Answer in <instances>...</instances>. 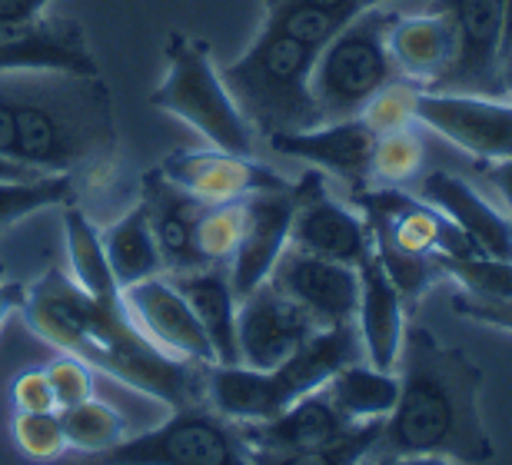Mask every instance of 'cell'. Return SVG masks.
<instances>
[{
    "label": "cell",
    "mask_w": 512,
    "mask_h": 465,
    "mask_svg": "<svg viewBox=\"0 0 512 465\" xmlns=\"http://www.w3.org/2000/svg\"><path fill=\"white\" fill-rule=\"evenodd\" d=\"M396 14L393 4L363 10L316 54L310 87L323 123L360 117L373 93L396 80L386 44Z\"/></svg>",
    "instance_id": "7"
},
{
    "label": "cell",
    "mask_w": 512,
    "mask_h": 465,
    "mask_svg": "<svg viewBox=\"0 0 512 465\" xmlns=\"http://www.w3.org/2000/svg\"><path fill=\"white\" fill-rule=\"evenodd\" d=\"M310 316L293 299H286L270 279L240 299L237 306V349L240 366L273 369L290 359L316 333Z\"/></svg>",
    "instance_id": "15"
},
{
    "label": "cell",
    "mask_w": 512,
    "mask_h": 465,
    "mask_svg": "<svg viewBox=\"0 0 512 465\" xmlns=\"http://www.w3.org/2000/svg\"><path fill=\"white\" fill-rule=\"evenodd\" d=\"M509 7V30H506V57H512V0H506Z\"/></svg>",
    "instance_id": "47"
},
{
    "label": "cell",
    "mask_w": 512,
    "mask_h": 465,
    "mask_svg": "<svg viewBox=\"0 0 512 465\" xmlns=\"http://www.w3.org/2000/svg\"><path fill=\"white\" fill-rule=\"evenodd\" d=\"M77 200V186L64 173L30 180V183H0V226L27 220L30 213L50 206H70Z\"/></svg>",
    "instance_id": "32"
},
{
    "label": "cell",
    "mask_w": 512,
    "mask_h": 465,
    "mask_svg": "<svg viewBox=\"0 0 512 465\" xmlns=\"http://www.w3.org/2000/svg\"><path fill=\"white\" fill-rule=\"evenodd\" d=\"M20 316L27 329L57 353L77 356L90 369L114 376L124 386L170 409L207 402V369L180 363L140 333L124 299H94L57 266L24 289Z\"/></svg>",
    "instance_id": "1"
},
{
    "label": "cell",
    "mask_w": 512,
    "mask_h": 465,
    "mask_svg": "<svg viewBox=\"0 0 512 465\" xmlns=\"http://www.w3.org/2000/svg\"><path fill=\"white\" fill-rule=\"evenodd\" d=\"M423 127H403L376 133L373 157H370V186H406L419 177L426 163V140Z\"/></svg>",
    "instance_id": "28"
},
{
    "label": "cell",
    "mask_w": 512,
    "mask_h": 465,
    "mask_svg": "<svg viewBox=\"0 0 512 465\" xmlns=\"http://www.w3.org/2000/svg\"><path fill=\"white\" fill-rule=\"evenodd\" d=\"M44 372L50 379V389H54L57 412L94 399V369H90L87 363H80L77 356L60 353L57 359H50V363L44 366Z\"/></svg>",
    "instance_id": "37"
},
{
    "label": "cell",
    "mask_w": 512,
    "mask_h": 465,
    "mask_svg": "<svg viewBox=\"0 0 512 465\" xmlns=\"http://www.w3.org/2000/svg\"><path fill=\"white\" fill-rule=\"evenodd\" d=\"M270 283L286 299H293L316 326H343L356 319V299H360V276L356 266L323 260V256L303 253L286 246L276 260Z\"/></svg>",
    "instance_id": "14"
},
{
    "label": "cell",
    "mask_w": 512,
    "mask_h": 465,
    "mask_svg": "<svg viewBox=\"0 0 512 465\" xmlns=\"http://www.w3.org/2000/svg\"><path fill=\"white\" fill-rule=\"evenodd\" d=\"M10 399H14L17 412H57L54 389L44 369H24L10 386Z\"/></svg>",
    "instance_id": "38"
},
{
    "label": "cell",
    "mask_w": 512,
    "mask_h": 465,
    "mask_svg": "<svg viewBox=\"0 0 512 465\" xmlns=\"http://www.w3.org/2000/svg\"><path fill=\"white\" fill-rule=\"evenodd\" d=\"M243 233V200L240 203H217L207 206L197 216V230H193V243H197L200 260L207 266H230L233 253L240 246Z\"/></svg>",
    "instance_id": "33"
},
{
    "label": "cell",
    "mask_w": 512,
    "mask_h": 465,
    "mask_svg": "<svg viewBox=\"0 0 512 465\" xmlns=\"http://www.w3.org/2000/svg\"><path fill=\"white\" fill-rule=\"evenodd\" d=\"M323 389L346 422L363 426V422L386 419L393 412L399 396V379L396 372L373 369L366 359H360V363L343 366Z\"/></svg>",
    "instance_id": "26"
},
{
    "label": "cell",
    "mask_w": 512,
    "mask_h": 465,
    "mask_svg": "<svg viewBox=\"0 0 512 465\" xmlns=\"http://www.w3.org/2000/svg\"><path fill=\"white\" fill-rule=\"evenodd\" d=\"M30 70L100 74L84 27L74 17L47 14V10L0 20V74H30Z\"/></svg>",
    "instance_id": "12"
},
{
    "label": "cell",
    "mask_w": 512,
    "mask_h": 465,
    "mask_svg": "<svg viewBox=\"0 0 512 465\" xmlns=\"http://www.w3.org/2000/svg\"><path fill=\"white\" fill-rule=\"evenodd\" d=\"M399 396L383 419L370 459L443 456L463 465L496 459L483 422V369L459 346H443L426 326L409 323L396 359Z\"/></svg>",
    "instance_id": "2"
},
{
    "label": "cell",
    "mask_w": 512,
    "mask_h": 465,
    "mask_svg": "<svg viewBox=\"0 0 512 465\" xmlns=\"http://www.w3.org/2000/svg\"><path fill=\"white\" fill-rule=\"evenodd\" d=\"M383 432V419L363 422L346 432L343 439L330 442L320 449H303V452H253L256 465H363V459L370 456L376 439Z\"/></svg>",
    "instance_id": "31"
},
{
    "label": "cell",
    "mask_w": 512,
    "mask_h": 465,
    "mask_svg": "<svg viewBox=\"0 0 512 465\" xmlns=\"http://www.w3.org/2000/svg\"><path fill=\"white\" fill-rule=\"evenodd\" d=\"M476 167H479V177H483L499 196H503L506 213H509V220H512V157L493 160V163H476Z\"/></svg>",
    "instance_id": "41"
},
{
    "label": "cell",
    "mask_w": 512,
    "mask_h": 465,
    "mask_svg": "<svg viewBox=\"0 0 512 465\" xmlns=\"http://www.w3.org/2000/svg\"><path fill=\"white\" fill-rule=\"evenodd\" d=\"M173 186L190 193L193 200L217 206V203H240L253 193L286 190L290 180L280 177L273 167H266L256 157H240L230 150H177L163 157L157 167Z\"/></svg>",
    "instance_id": "13"
},
{
    "label": "cell",
    "mask_w": 512,
    "mask_h": 465,
    "mask_svg": "<svg viewBox=\"0 0 512 465\" xmlns=\"http://www.w3.org/2000/svg\"><path fill=\"white\" fill-rule=\"evenodd\" d=\"M293 223V183L286 190L253 193L243 200V233L230 260V283L237 299L253 293L273 273L276 260L290 246Z\"/></svg>",
    "instance_id": "18"
},
{
    "label": "cell",
    "mask_w": 512,
    "mask_h": 465,
    "mask_svg": "<svg viewBox=\"0 0 512 465\" xmlns=\"http://www.w3.org/2000/svg\"><path fill=\"white\" fill-rule=\"evenodd\" d=\"M60 422H64L67 449L90 452V456H100V452L120 446L130 429L127 419L120 416L117 409H110L107 402H97V399L60 409Z\"/></svg>",
    "instance_id": "29"
},
{
    "label": "cell",
    "mask_w": 512,
    "mask_h": 465,
    "mask_svg": "<svg viewBox=\"0 0 512 465\" xmlns=\"http://www.w3.org/2000/svg\"><path fill=\"white\" fill-rule=\"evenodd\" d=\"M386 44L396 77L409 80L419 90H439L456 60L453 24L429 7L419 14H396Z\"/></svg>",
    "instance_id": "21"
},
{
    "label": "cell",
    "mask_w": 512,
    "mask_h": 465,
    "mask_svg": "<svg viewBox=\"0 0 512 465\" xmlns=\"http://www.w3.org/2000/svg\"><path fill=\"white\" fill-rule=\"evenodd\" d=\"M456 34V60L439 93H479V97H509L506 93V0H429Z\"/></svg>",
    "instance_id": "9"
},
{
    "label": "cell",
    "mask_w": 512,
    "mask_h": 465,
    "mask_svg": "<svg viewBox=\"0 0 512 465\" xmlns=\"http://www.w3.org/2000/svg\"><path fill=\"white\" fill-rule=\"evenodd\" d=\"M506 93L512 97V57H506Z\"/></svg>",
    "instance_id": "48"
},
{
    "label": "cell",
    "mask_w": 512,
    "mask_h": 465,
    "mask_svg": "<svg viewBox=\"0 0 512 465\" xmlns=\"http://www.w3.org/2000/svg\"><path fill=\"white\" fill-rule=\"evenodd\" d=\"M10 436H14L17 449L34 462H57L67 452L60 412H14Z\"/></svg>",
    "instance_id": "35"
},
{
    "label": "cell",
    "mask_w": 512,
    "mask_h": 465,
    "mask_svg": "<svg viewBox=\"0 0 512 465\" xmlns=\"http://www.w3.org/2000/svg\"><path fill=\"white\" fill-rule=\"evenodd\" d=\"M140 203L147 206V223L153 233V243L160 250L163 276H180L203 270L197 243H193V230H197V216L203 210L200 200L173 186L160 170H150L143 177Z\"/></svg>",
    "instance_id": "22"
},
{
    "label": "cell",
    "mask_w": 512,
    "mask_h": 465,
    "mask_svg": "<svg viewBox=\"0 0 512 465\" xmlns=\"http://www.w3.org/2000/svg\"><path fill=\"white\" fill-rule=\"evenodd\" d=\"M10 140H14V107H10L4 80H0V153H7V157H10Z\"/></svg>",
    "instance_id": "43"
},
{
    "label": "cell",
    "mask_w": 512,
    "mask_h": 465,
    "mask_svg": "<svg viewBox=\"0 0 512 465\" xmlns=\"http://www.w3.org/2000/svg\"><path fill=\"white\" fill-rule=\"evenodd\" d=\"M439 270L476 303H512V260L493 256H439Z\"/></svg>",
    "instance_id": "30"
},
{
    "label": "cell",
    "mask_w": 512,
    "mask_h": 465,
    "mask_svg": "<svg viewBox=\"0 0 512 465\" xmlns=\"http://www.w3.org/2000/svg\"><path fill=\"white\" fill-rule=\"evenodd\" d=\"M363 465H453L443 456H393V459H370Z\"/></svg>",
    "instance_id": "46"
},
{
    "label": "cell",
    "mask_w": 512,
    "mask_h": 465,
    "mask_svg": "<svg viewBox=\"0 0 512 465\" xmlns=\"http://www.w3.org/2000/svg\"><path fill=\"white\" fill-rule=\"evenodd\" d=\"M453 313L469 319V323L499 329V333L512 336V303H476V299H466L463 293L453 296Z\"/></svg>",
    "instance_id": "39"
},
{
    "label": "cell",
    "mask_w": 512,
    "mask_h": 465,
    "mask_svg": "<svg viewBox=\"0 0 512 465\" xmlns=\"http://www.w3.org/2000/svg\"><path fill=\"white\" fill-rule=\"evenodd\" d=\"M40 177H47V173H40L34 167H27V163L0 153V183H30V180H40Z\"/></svg>",
    "instance_id": "42"
},
{
    "label": "cell",
    "mask_w": 512,
    "mask_h": 465,
    "mask_svg": "<svg viewBox=\"0 0 512 465\" xmlns=\"http://www.w3.org/2000/svg\"><path fill=\"white\" fill-rule=\"evenodd\" d=\"M50 0H0V20H17L47 10Z\"/></svg>",
    "instance_id": "44"
},
{
    "label": "cell",
    "mask_w": 512,
    "mask_h": 465,
    "mask_svg": "<svg viewBox=\"0 0 512 465\" xmlns=\"http://www.w3.org/2000/svg\"><path fill=\"white\" fill-rule=\"evenodd\" d=\"M120 299L140 333L167 356L180 359V363L217 366L207 333L167 276H153L120 289Z\"/></svg>",
    "instance_id": "16"
},
{
    "label": "cell",
    "mask_w": 512,
    "mask_h": 465,
    "mask_svg": "<svg viewBox=\"0 0 512 465\" xmlns=\"http://www.w3.org/2000/svg\"><path fill=\"white\" fill-rule=\"evenodd\" d=\"M350 429L356 426L340 416V409L333 406V399L326 396L323 386L310 392V396L296 399L280 416H273L266 422H240L243 439H247V446L253 452L320 449V446H330L336 439H343Z\"/></svg>",
    "instance_id": "23"
},
{
    "label": "cell",
    "mask_w": 512,
    "mask_h": 465,
    "mask_svg": "<svg viewBox=\"0 0 512 465\" xmlns=\"http://www.w3.org/2000/svg\"><path fill=\"white\" fill-rule=\"evenodd\" d=\"M276 4H310L320 10H330V14H340L346 20H353L356 14L380 4H396V0H263V7H276Z\"/></svg>",
    "instance_id": "40"
},
{
    "label": "cell",
    "mask_w": 512,
    "mask_h": 465,
    "mask_svg": "<svg viewBox=\"0 0 512 465\" xmlns=\"http://www.w3.org/2000/svg\"><path fill=\"white\" fill-rule=\"evenodd\" d=\"M360 359L366 356L356 323L326 326L316 329L290 359L273 369L210 366L207 402L233 422H266L290 409L296 399L326 386L343 366L360 363Z\"/></svg>",
    "instance_id": "4"
},
{
    "label": "cell",
    "mask_w": 512,
    "mask_h": 465,
    "mask_svg": "<svg viewBox=\"0 0 512 465\" xmlns=\"http://www.w3.org/2000/svg\"><path fill=\"white\" fill-rule=\"evenodd\" d=\"M97 465H256L240 422L220 416L210 402L173 409V416L120 446L100 452Z\"/></svg>",
    "instance_id": "8"
},
{
    "label": "cell",
    "mask_w": 512,
    "mask_h": 465,
    "mask_svg": "<svg viewBox=\"0 0 512 465\" xmlns=\"http://www.w3.org/2000/svg\"><path fill=\"white\" fill-rule=\"evenodd\" d=\"M313 60L316 50L263 24L247 54L220 67L223 84L256 137L273 140L323 123L310 87Z\"/></svg>",
    "instance_id": "5"
},
{
    "label": "cell",
    "mask_w": 512,
    "mask_h": 465,
    "mask_svg": "<svg viewBox=\"0 0 512 465\" xmlns=\"http://www.w3.org/2000/svg\"><path fill=\"white\" fill-rule=\"evenodd\" d=\"M64 240H67L70 279L94 299H117L120 286H117L114 273H110L100 230L90 223V216L84 210H77L74 203L64 210Z\"/></svg>",
    "instance_id": "27"
},
{
    "label": "cell",
    "mask_w": 512,
    "mask_h": 465,
    "mask_svg": "<svg viewBox=\"0 0 512 465\" xmlns=\"http://www.w3.org/2000/svg\"><path fill=\"white\" fill-rule=\"evenodd\" d=\"M376 133L366 127L360 117L350 120H330L320 127L300 130V133H280V137L266 140L270 150L283 157L306 160L313 170L336 177L350 186V193L370 186V157H373Z\"/></svg>",
    "instance_id": "17"
},
{
    "label": "cell",
    "mask_w": 512,
    "mask_h": 465,
    "mask_svg": "<svg viewBox=\"0 0 512 465\" xmlns=\"http://www.w3.org/2000/svg\"><path fill=\"white\" fill-rule=\"evenodd\" d=\"M419 196L433 203L459 233L473 243L479 256L512 260V220L499 213L473 183L449 170H433L419 180Z\"/></svg>",
    "instance_id": "19"
},
{
    "label": "cell",
    "mask_w": 512,
    "mask_h": 465,
    "mask_svg": "<svg viewBox=\"0 0 512 465\" xmlns=\"http://www.w3.org/2000/svg\"><path fill=\"white\" fill-rule=\"evenodd\" d=\"M14 107L10 157L40 173H64L80 183L100 186L117 157L114 97L100 74H0Z\"/></svg>",
    "instance_id": "3"
},
{
    "label": "cell",
    "mask_w": 512,
    "mask_h": 465,
    "mask_svg": "<svg viewBox=\"0 0 512 465\" xmlns=\"http://www.w3.org/2000/svg\"><path fill=\"white\" fill-rule=\"evenodd\" d=\"M263 24L276 27L280 34L300 40L303 47L320 54L350 20L340 14H330V10L310 7V4H276V7H263Z\"/></svg>",
    "instance_id": "34"
},
{
    "label": "cell",
    "mask_w": 512,
    "mask_h": 465,
    "mask_svg": "<svg viewBox=\"0 0 512 465\" xmlns=\"http://www.w3.org/2000/svg\"><path fill=\"white\" fill-rule=\"evenodd\" d=\"M177 293L187 299L197 323L207 333L217 366H240L237 349V306L240 299L233 293L230 266H203V270L167 276Z\"/></svg>",
    "instance_id": "24"
},
{
    "label": "cell",
    "mask_w": 512,
    "mask_h": 465,
    "mask_svg": "<svg viewBox=\"0 0 512 465\" xmlns=\"http://www.w3.org/2000/svg\"><path fill=\"white\" fill-rule=\"evenodd\" d=\"M100 240H104L110 273H114L120 289L143 283V279L163 276L160 250H157V243H153V233L147 223V206L140 200L133 203L117 223H110L107 230L100 233Z\"/></svg>",
    "instance_id": "25"
},
{
    "label": "cell",
    "mask_w": 512,
    "mask_h": 465,
    "mask_svg": "<svg viewBox=\"0 0 512 465\" xmlns=\"http://www.w3.org/2000/svg\"><path fill=\"white\" fill-rule=\"evenodd\" d=\"M163 54H167V74L150 93V107L183 120L207 140V147L253 157L256 133L233 103L207 40L173 30Z\"/></svg>",
    "instance_id": "6"
},
{
    "label": "cell",
    "mask_w": 512,
    "mask_h": 465,
    "mask_svg": "<svg viewBox=\"0 0 512 465\" xmlns=\"http://www.w3.org/2000/svg\"><path fill=\"white\" fill-rule=\"evenodd\" d=\"M416 123L476 163L512 157V97L419 90Z\"/></svg>",
    "instance_id": "10"
},
{
    "label": "cell",
    "mask_w": 512,
    "mask_h": 465,
    "mask_svg": "<svg viewBox=\"0 0 512 465\" xmlns=\"http://www.w3.org/2000/svg\"><path fill=\"white\" fill-rule=\"evenodd\" d=\"M290 246L333 263L360 266L363 256L373 250V240L363 213L333 196L326 173L306 170L293 183Z\"/></svg>",
    "instance_id": "11"
},
{
    "label": "cell",
    "mask_w": 512,
    "mask_h": 465,
    "mask_svg": "<svg viewBox=\"0 0 512 465\" xmlns=\"http://www.w3.org/2000/svg\"><path fill=\"white\" fill-rule=\"evenodd\" d=\"M20 299H24V286L4 283V276H0V326H4L7 316L20 306Z\"/></svg>",
    "instance_id": "45"
},
{
    "label": "cell",
    "mask_w": 512,
    "mask_h": 465,
    "mask_svg": "<svg viewBox=\"0 0 512 465\" xmlns=\"http://www.w3.org/2000/svg\"><path fill=\"white\" fill-rule=\"evenodd\" d=\"M416 97H419V87L409 84L403 77H396V80H389L383 90L373 93V100L363 107L360 120L373 133L416 127Z\"/></svg>",
    "instance_id": "36"
},
{
    "label": "cell",
    "mask_w": 512,
    "mask_h": 465,
    "mask_svg": "<svg viewBox=\"0 0 512 465\" xmlns=\"http://www.w3.org/2000/svg\"><path fill=\"white\" fill-rule=\"evenodd\" d=\"M360 276V299H356V333H360L363 356L373 369L396 372L399 349H403L406 333V303L386 276L380 256L373 250L363 256L356 266Z\"/></svg>",
    "instance_id": "20"
}]
</instances>
